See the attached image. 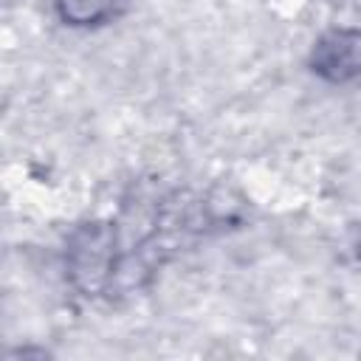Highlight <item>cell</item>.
I'll return each mask as SVG.
<instances>
[{"instance_id": "2", "label": "cell", "mask_w": 361, "mask_h": 361, "mask_svg": "<svg viewBox=\"0 0 361 361\" xmlns=\"http://www.w3.org/2000/svg\"><path fill=\"white\" fill-rule=\"evenodd\" d=\"M310 68L313 73L338 85L361 79V31L341 28L324 34L310 51Z\"/></svg>"}, {"instance_id": "3", "label": "cell", "mask_w": 361, "mask_h": 361, "mask_svg": "<svg viewBox=\"0 0 361 361\" xmlns=\"http://www.w3.org/2000/svg\"><path fill=\"white\" fill-rule=\"evenodd\" d=\"M121 0H56V11L68 25H99L116 17Z\"/></svg>"}, {"instance_id": "1", "label": "cell", "mask_w": 361, "mask_h": 361, "mask_svg": "<svg viewBox=\"0 0 361 361\" xmlns=\"http://www.w3.org/2000/svg\"><path fill=\"white\" fill-rule=\"evenodd\" d=\"M118 259L116 223H85L68 237V279L82 296H99L110 290Z\"/></svg>"}, {"instance_id": "4", "label": "cell", "mask_w": 361, "mask_h": 361, "mask_svg": "<svg viewBox=\"0 0 361 361\" xmlns=\"http://www.w3.org/2000/svg\"><path fill=\"white\" fill-rule=\"evenodd\" d=\"M347 254H350V259L355 265H361V223L353 226L350 234H347Z\"/></svg>"}]
</instances>
